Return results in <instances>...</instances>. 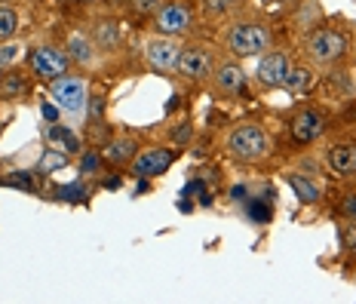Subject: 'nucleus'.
<instances>
[{"mask_svg": "<svg viewBox=\"0 0 356 304\" xmlns=\"http://www.w3.org/2000/svg\"><path fill=\"white\" fill-rule=\"evenodd\" d=\"M307 49H310V56L320 58V62H335V58L344 53V37L338 31H332V28H320V31L310 34Z\"/></svg>", "mask_w": 356, "mask_h": 304, "instance_id": "5", "label": "nucleus"}, {"mask_svg": "<svg viewBox=\"0 0 356 304\" xmlns=\"http://www.w3.org/2000/svg\"><path fill=\"white\" fill-rule=\"evenodd\" d=\"M310 80H314V77H310V71L298 65V68H289L283 86H286V90L292 93V95H304V93L310 90Z\"/></svg>", "mask_w": 356, "mask_h": 304, "instance_id": "15", "label": "nucleus"}, {"mask_svg": "<svg viewBox=\"0 0 356 304\" xmlns=\"http://www.w3.org/2000/svg\"><path fill=\"white\" fill-rule=\"evenodd\" d=\"M329 166L335 169L338 175H353L356 173V145L341 142L329 151Z\"/></svg>", "mask_w": 356, "mask_h": 304, "instance_id": "12", "label": "nucleus"}, {"mask_svg": "<svg viewBox=\"0 0 356 304\" xmlns=\"http://www.w3.org/2000/svg\"><path fill=\"white\" fill-rule=\"evenodd\" d=\"M53 99L62 111H71V114H80L86 108L89 95H86V83L77 77H58L53 83Z\"/></svg>", "mask_w": 356, "mask_h": 304, "instance_id": "3", "label": "nucleus"}, {"mask_svg": "<svg viewBox=\"0 0 356 304\" xmlns=\"http://www.w3.org/2000/svg\"><path fill=\"white\" fill-rule=\"evenodd\" d=\"M341 212H344L347 218H353V221H356V194H350V197L341 200Z\"/></svg>", "mask_w": 356, "mask_h": 304, "instance_id": "28", "label": "nucleus"}, {"mask_svg": "<svg viewBox=\"0 0 356 304\" xmlns=\"http://www.w3.org/2000/svg\"><path fill=\"white\" fill-rule=\"evenodd\" d=\"M43 117H47L49 123H56V120H58V111H56L53 105H43Z\"/></svg>", "mask_w": 356, "mask_h": 304, "instance_id": "35", "label": "nucleus"}, {"mask_svg": "<svg viewBox=\"0 0 356 304\" xmlns=\"http://www.w3.org/2000/svg\"><path fill=\"white\" fill-rule=\"evenodd\" d=\"M289 184H292L295 197H298L301 203H316V200H320V188H316L314 182L301 179V175H289Z\"/></svg>", "mask_w": 356, "mask_h": 304, "instance_id": "17", "label": "nucleus"}, {"mask_svg": "<svg viewBox=\"0 0 356 304\" xmlns=\"http://www.w3.org/2000/svg\"><path fill=\"white\" fill-rule=\"evenodd\" d=\"M31 68L40 74V77L58 80V77H65V71H68V56L58 53L53 47H40L31 53Z\"/></svg>", "mask_w": 356, "mask_h": 304, "instance_id": "6", "label": "nucleus"}, {"mask_svg": "<svg viewBox=\"0 0 356 304\" xmlns=\"http://www.w3.org/2000/svg\"><path fill=\"white\" fill-rule=\"evenodd\" d=\"M227 6H231V0H206V10L215 13V16H221V13H227Z\"/></svg>", "mask_w": 356, "mask_h": 304, "instance_id": "29", "label": "nucleus"}, {"mask_svg": "<svg viewBox=\"0 0 356 304\" xmlns=\"http://www.w3.org/2000/svg\"><path fill=\"white\" fill-rule=\"evenodd\" d=\"M169 166H172V154H169L166 147H151V151L138 154L136 163H132L136 175H142V179H151V175H163Z\"/></svg>", "mask_w": 356, "mask_h": 304, "instance_id": "8", "label": "nucleus"}, {"mask_svg": "<svg viewBox=\"0 0 356 304\" xmlns=\"http://www.w3.org/2000/svg\"><path fill=\"white\" fill-rule=\"evenodd\" d=\"M249 218H255V221H267V218H270V197L252 200V203H249Z\"/></svg>", "mask_w": 356, "mask_h": 304, "instance_id": "21", "label": "nucleus"}, {"mask_svg": "<svg viewBox=\"0 0 356 304\" xmlns=\"http://www.w3.org/2000/svg\"><path fill=\"white\" fill-rule=\"evenodd\" d=\"M0 90H3V95H25V80L22 77H16V74H10V77L3 80V83H0Z\"/></svg>", "mask_w": 356, "mask_h": 304, "instance_id": "25", "label": "nucleus"}, {"mask_svg": "<svg viewBox=\"0 0 356 304\" xmlns=\"http://www.w3.org/2000/svg\"><path fill=\"white\" fill-rule=\"evenodd\" d=\"M3 182L6 184H16V188H22V191H34L37 188V182H34L31 173H13V175H6Z\"/></svg>", "mask_w": 356, "mask_h": 304, "instance_id": "23", "label": "nucleus"}, {"mask_svg": "<svg viewBox=\"0 0 356 304\" xmlns=\"http://www.w3.org/2000/svg\"><path fill=\"white\" fill-rule=\"evenodd\" d=\"M47 142L53 145V147H62L65 154H77V151H80V138L74 136L71 129L58 126V123H49V129H47Z\"/></svg>", "mask_w": 356, "mask_h": 304, "instance_id": "13", "label": "nucleus"}, {"mask_svg": "<svg viewBox=\"0 0 356 304\" xmlns=\"http://www.w3.org/2000/svg\"><path fill=\"white\" fill-rule=\"evenodd\" d=\"M58 194H62L65 200H71V203H77V200H83L86 188L83 184H68V188H58Z\"/></svg>", "mask_w": 356, "mask_h": 304, "instance_id": "26", "label": "nucleus"}, {"mask_svg": "<svg viewBox=\"0 0 356 304\" xmlns=\"http://www.w3.org/2000/svg\"><path fill=\"white\" fill-rule=\"evenodd\" d=\"M231 194H234V200H243V197H246V188H240V184H236Z\"/></svg>", "mask_w": 356, "mask_h": 304, "instance_id": "36", "label": "nucleus"}, {"mask_svg": "<svg viewBox=\"0 0 356 304\" xmlns=\"http://www.w3.org/2000/svg\"><path fill=\"white\" fill-rule=\"evenodd\" d=\"M289 74V58L283 53H270L261 58V65H258V80H261L264 86H283Z\"/></svg>", "mask_w": 356, "mask_h": 304, "instance_id": "10", "label": "nucleus"}, {"mask_svg": "<svg viewBox=\"0 0 356 304\" xmlns=\"http://www.w3.org/2000/svg\"><path fill=\"white\" fill-rule=\"evenodd\" d=\"M227 147H231V154L240 160H258L267 154V136L261 126H255V123L236 126L231 132V138H227Z\"/></svg>", "mask_w": 356, "mask_h": 304, "instance_id": "1", "label": "nucleus"}, {"mask_svg": "<svg viewBox=\"0 0 356 304\" xmlns=\"http://www.w3.org/2000/svg\"><path fill=\"white\" fill-rule=\"evenodd\" d=\"M215 83L225 93H236L243 86V71L236 68V65H221L218 74H215Z\"/></svg>", "mask_w": 356, "mask_h": 304, "instance_id": "14", "label": "nucleus"}, {"mask_svg": "<svg viewBox=\"0 0 356 304\" xmlns=\"http://www.w3.org/2000/svg\"><path fill=\"white\" fill-rule=\"evenodd\" d=\"M172 138H175V142H188V138H191V129H188V126H181V129L172 132Z\"/></svg>", "mask_w": 356, "mask_h": 304, "instance_id": "34", "label": "nucleus"}, {"mask_svg": "<svg viewBox=\"0 0 356 304\" xmlns=\"http://www.w3.org/2000/svg\"><path fill=\"white\" fill-rule=\"evenodd\" d=\"M99 169V154H86L83 157V173H95Z\"/></svg>", "mask_w": 356, "mask_h": 304, "instance_id": "31", "label": "nucleus"}, {"mask_svg": "<svg viewBox=\"0 0 356 304\" xmlns=\"http://www.w3.org/2000/svg\"><path fill=\"white\" fill-rule=\"evenodd\" d=\"M89 120L92 123L105 120V95H89Z\"/></svg>", "mask_w": 356, "mask_h": 304, "instance_id": "24", "label": "nucleus"}, {"mask_svg": "<svg viewBox=\"0 0 356 304\" xmlns=\"http://www.w3.org/2000/svg\"><path fill=\"white\" fill-rule=\"evenodd\" d=\"M344 240H347V249H353V252H356V225H350V227H347Z\"/></svg>", "mask_w": 356, "mask_h": 304, "instance_id": "33", "label": "nucleus"}, {"mask_svg": "<svg viewBox=\"0 0 356 304\" xmlns=\"http://www.w3.org/2000/svg\"><path fill=\"white\" fill-rule=\"evenodd\" d=\"M323 129H325V117L320 114V111H301V114L292 120V138L301 142V145L320 138Z\"/></svg>", "mask_w": 356, "mask_h": 304, "instance_id": "9", "label": "nucleus"}, {"mask_svg": "<svg viewBox=\"0 0 356 304\" xmlns=\"http://www.w3.org/2000/svg\"><path fill=\"white\" fill-rule=\"evenodd\" d=\"M178 71L194 80L206 77V74L212 71V56L206 53V49H184V53L178 56Z\"/></svg>", "mask_w": 356, "mask_h": 304, "instance_id": "11", "label": "nucleus"}, {"mask_svg": "<svg viewBox=\"0 0 356 304\" xmlns=\"http://www.w3.org/2000/svg\"><path fill=\"white\" fill-rule=\"evenodd\" d=\"M136 6H138V13H154L157 10V0H136Z\"/></svg>", "mask_w": 356, "mask_h": 304, "instance_id": "32", "label": "nucleus"}, {"mask_svg": "<svg viewBox=\"0 0 356 304\" xmlns=\"http://www.w3.org/2000/svg\"><path fill=\"white\" fill-rule=\"evenodd\" d=\"M132 154H136V142L132 138H117V142H111L105 147V157L111 163H129Z\"/></svg>", "mask_w": 356, "mask_h": 304, "instance_id": "16", "label": "nucleus"}, {"mask_svg": "<svg viewBox=\"0 0 356 304\" xmlns=\"http://www.w3.org/2000/svg\"><path fill=\"white\" fill-rule=\"evenodd\" d=\"M68 56L77 58V62H89L92 58V47H89V40L83 34H71L68 40Z\"/></svg>", "mask_w": 356, "mask_h": 304, "instance_id": "18", "label": "nucleus"}, {"mask_svg": "<svg viewBox=\"0 0 356 304\" xmlns=\"http://www.w3.org/2000/svg\"><path fill=\"white\" fill-rule=\"evenodd\" d=\"M65 166H68V157H65V154H53V151H49L47 157L40 160L43 173H56V169H65Z\"/></svg>", "mask_w": 356, "mask_h": 304, "instance_id": "22", "label": "nucleus"}, {"mask_svg": "<svg viewBox=\"0 0 356 304\" xmlns=\"http://www.w3.org/2000/svg\"><path fill=\"white\" fill-rule=\"evenodd\" d=\"M227 47H231L236 56H255L267 47V31L261 25H249V22L234 25L231 34H227Z\"/></svg>", "mask_w": 356, "mask_h": 304, "instance_id": "2", "label": "nucleus"}, {"mask_svg": "<svg viewBox=\"0 0 356 304\" xmlns=\"http://www.w3.org/2000/svg\"><path fill=\"white\" fill-rule=\"evenodd\" d=\"M203 194H206L203 182H191V184H184V191H181V197H203Z\"/></svg>", "mask_w": 356, "mask_h": 304, "instance_id": "27", "label": "nucleus"}, {"mask_svg": "<svg viewBox=\"0 0 356 304\" xmlns=\"http://www.w3.org/2000/svg\"><path fill=\"white\" fill-rule=\"evenodd\" d=\"M19 53V47L16 43H6V47H0V65H6V62H13Z\"/></svg>", "mask_w": 356, "mask_h": 304, "instance_id": "30", "label": "nucleus"}, {"mask_svg": "<svg viewBox=\"0 0 356 304\" xmlns=\"http://www.w3.org/2000/svg\"><path fill=\"white\" fill-rule=\"evenodd\" d=\"M95 40H99V47H117L120 34H117L114 22H99V28H95Z\"/></svg>", "mask_w": 356, "mask_h": 304, "instance_id": "19", "label": "nucleus"}, {"mask_svg": "<svg viewBox=\"0 0 356 304\" xmlns=\"http://www.w3.org/2000/svg\"><path fill=\"white\" fill-rule=\"evenodd\" d=\"M19 28V16L13 10H6V6H0V40H6V37H13Z\"/></svg>", "mask_w": 356, "mask_h": 304, "instance_id": "20", "label": "nucleus"}, {"mask_svg": "<svg viewBox=\"0 0 356 304\" xmlns=\"http://www.w3.org/2000/svg\"><path fill=\"white\" fill-rule=\"evenodd\" d=\"M178 56H181V49H178V43L169 40V37H151V40L145 43L147 65H151V68H157V71L178 68Z\"/></svg>", "mask_w": 356, "mask_h": 304, "instance_id": "4", "label": "nucleus"}, {"mask_svg": "<svg viewBox=\"0 0 356 304\" xmlns=\"http://www.w3.org/2000/svg\"><path fill=\"white\" fill-rule=\"evenodd\" d=\"M154 25H157L160 34H184L191 28V10L181 3H169L157 10V19H154Z\"/></svg>", "mask_w": 356, "mask_h": 304, "instance_id": "7", "label": "nucleus"}]
</instances>
